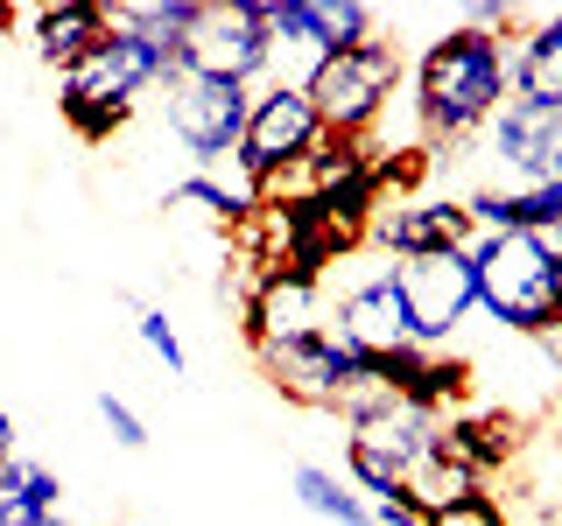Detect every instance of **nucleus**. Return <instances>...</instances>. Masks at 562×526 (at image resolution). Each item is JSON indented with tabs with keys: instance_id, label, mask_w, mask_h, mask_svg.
<instances>
[{
	"instance_id": "obj_4",
	"label": "nucleus",
	"mask_w": 562,
	"mask_h": 526,
	"mask_svg": "<svg viewBox=\"0 0 562 526\" xmlns=\"http://www.w3.org/2000/svg\"><path fill=\"white\" fill-rule=\"evenodd\" d=\"M401 78H408V64H401V49L386 43H359V49H338V57H324L310 70V105L316 119H324V134L338 140H373V127L386 119V105L401 99Z\"/></svg>"
},
{
	"instance_id": "obj_8",
	"label": "nucleus",
	"mask_w": 562,
	"mask_h": 526,
	"mask_svg": "<svg viewBox=\"0 0 562 526\" xmlns=\"http://www.w3.org/2000/svg\"><path fill=\"white\" fill-rule=\"evenodd\" d=\"M401 302H408L415 344L422 351H450V338L479 316V274L471 253H429V260H386Z\"/></svg>"
},
{
	"instance_id": "obj_5",
	"label": "nucleus",
	"mask_w": 562,
	"mask_h": 526,
	"mask_svg": "<svg viewBox=\"0 0 562 526\" xmlns=\"http://www.w3.org/2000/svg\"><path fill=\"white\" fill-rule=\"evenodd\" d=\"M246 113H254V84H225V78H183L162 84V119H169V140L190 155L198 169H218L239 155V134H246Z\"/></svg>"
},
{
	"instance_id": "obj_28",
	"label": "nucleus",
	"mask_w": 562,
	"mask_h": 526,
	"mask_svg": "<svg viewBox=\"0 0 562 526\" xmlns=\"http://www.w3.org/2000/svg\"><path fill=\"white\" fill-rule=\"evenodd\" d=\"M541 499H549V513H562V449H555V464H549V484H541Z\"/></svg>"
},
{
	"instance_id": "obj_26",
	"label": "nucleus",
	"mask_w": 562,
	"mask_h": 526,
	"mask_svg": "<svg viewBox=\"0 0 562 526\" xmlns=\"http://www.w3.org/2000/svg\"><path fill=\"white\" fill-rule=\"evenodd\" d=\"M373 526H429V513H422L408 491H394V499H373Z\"/></svg>"
},
{
	"instance_id": "obj_11",
	"label": "nucleus",
	"mask_w": 562,
	"mask_h": 526,
	"mask_svg": "<svg viewBox=\"0 0 562 526\" xmlns=\"http://www.w3.org/2000/svg\"><path fill=\"white\" fill-rule=\"evenodd\" d=\"M485 155L506 175L499 190H535V183H562V113L549 105L506 99L485 127Z\"/></svg>"
},
{
	"instance_id": "obj_6",
	"label": "nucleus",
	"mask_w": 562,
	"mask_h": 526,
	"mask_svg": "<svg viewBox=\"0 0 562 526\" xmlns=\"http://www.w3.org/2000/svg\"><path fill=\"white\" fill-rule=\"evenodd\" d=\"M260 373L281 400H295V408H316V414H338L351 393H366L373 386V358L366 351H351L338 330H324V338H303V344H274V351H254Z\"/></svg>"
},
{
	"instance_id": "obj_29",
	"label": "nucleus",
	"mask_w": 562,
	"mask_h": 526,
	"mask_svg": "<svg viewBox=\"0 0 562 526\" xmlns=\"http://www.w3.org/2000/svg\"><path fill=\"white\" fill-rule=\"evenodd\" d=\"M8 28H22V8H0V43H8Z\"/></svg>"
},
{
	"instance_id": "obj_20",
	"label": "nucleus",
	"mask_w": 562,
	"mask_h": 526,
	"mask_svg": "<svg viewBox=\"0 0 562 526\" xmlns=\"http://www.w3.org/2000/svg\"><path fill=\"white\" fill-rule=\"evenodd\" d=\"M64 513V478L35 456H14L0 470V526H49Z\"/></svg>"
},
{
	"instance_id": "obj_2",
	"label": "nucleus",
	"mask_w": 562,
	"mask_h": 526,
	"mask_svg": "<svg viewBox=\"0 0 562 526\" xmlns=\"http://www.w3.org/2000/svg\"><path fill=\"white\" fill-rule=\"evenodd\" d=\"M169 78H183V70L169 64V49L155 43V35L113 22V35H105L92 57L57 78V113H64V127L78 134V140H92V148H99V140H113L134 119V105L148 99V92H162Z\"/></svg>"
},
{
	"instance_id": "obj_31",
	"label": "nucleus",
	"mask_w": 562,
	"mask_h": 526,
	"mask_svg": "<svg viewBox=\"0 0 562 526\" xmlns=\"http://www.w3.org/2000/svg\"><path fill=\"white\" fill-rule=\"evenodd\" d=\"M49 526H78V519H70V513H57V519H49Z\"/></svg>"
},
{
	"instance_id": "obj_27",
	"label": "nucleus",
	"mask_w": 562,
	"mask_h": 526,
	"mask_svg": "<svg viewBox=\"0 0 562 526\" xmlns=\"http://www.w3.org/2000/svg\"><path fill=\"white\" fill-rule=\"evenodd\" d=\"M14 443H22V435H14V414H8V408H0V470H8V464H14Z\"/></svg>"
},
{
	"instance_id": "obj_19",
	"label": "nucleus",
	"mask_w": 562,
	"mask_h": 526,
	"mask_svg": "<svg viewBox=\"0 0 562 526\" xmlns=\"http://www.w3.org/2000/svg\"><path fill=\"white\" fill-rule=\"evenodd\" d=\"M169 210H190V218L218 225V232H239V225L260 210V190L239 175V162H233V175L198 169V175H183V183H169Z\"/></svg>"
},
{
	"instance_id": "obj_24",
	"label": "nucleus",
	"mask_w": 562,
	"mask_h": 526,
	"mask_svg": "<svg viewBox=\"0 0 562 526\" xmlns=\"http://www.w3.org/2000/svg\"><path fill=\"white\" fill-rule=\"evenodd\" d=\"M429 526H514V513H506L499 491H471V499L443 505V513H429Z\"/></svg>"
},
{
	"instance_id": "obj_25",
	"label": "nucleus",
	"mask_w": 562,
	"mask_h": 526,
	"mask_svg": "<svg viewBox=\"0 0 562 526\" xmlns=\"http://www.w3.org/2000/svg\"><path fill=\"white\" fill-rule=\"evenodd\" d=\"M99 421H105V435H113L120 449H148V421L134 414V400H120V393H99Z\"/></svg>"
},
{
	"instance_id": "obj_14",
	"label": "nucleus",
	"mask_w": 562,
	"mask_h": 526,
	"mask_svg": "<svg viewBox=\"0 0 562 526\" xmlns=\"http://www.w3.org/2000/svg\"><path fill=\"white\" fill-rule=\"evenodd\" d=\"M330 330H338L351 351H366V358H386V351L415 344L408 302H401V288H394V274H386V267L345 281L338 302H330Z\"/></svg>"
},
{
	"instance_id": "obj_30",
	"label": "nucleus",
	"mask_w": 562,
	"mask_h": 526,
	"mask_svg": "<svg viewBox=\"0 0 562 526\" xmlns=\"http://www.w3.org/2000/svg\"><path fill=\"white\" fill-rule=\"evenodd\" d=\"M555 330H562V253H555Z\"/></svg>"
},
{
	"instance_id": "obj_17",
	"label": "nucleus",
	"mask_w": 562,
	"mask_h": 526,
	"mask_svg": "<svg viewBox=\"0 0 562 526\" xmlns=\"http://www.w3.org/2000/svg\"><path fill=\"white\" fill-rule=\"evenodd\" d=\"M471 225L492 239V232H527V239H549L562 253V183H535V190H471L464 197Z\"/></svg>"
},
{
	"instance_id": "obj_21",
	"label": "nucleus",
	"mask_w": 562,
	"mask_h": 526,
	"mask_svg": "<svg viewBox=\"0 0 562 526\" xmlns=\"http://www.w3.org/2000/svg\"><path fill=\"white\" fill-rule=\"evenodd\" d=\"M295 505L316 519H330V526H373V505L351 491V478H338V470H324V464H303L295 470Z\"/></svg>"
},
{
	"instance_id": "obj_13",
	"label": "nucleus",
	"mask_w": 562,
	"mask_h": 526,
	"mask_svg": "<svg viewBox=\"0 0 562 526\" xmlns=\"http://www.w3.org/2000/svg\"><path fill=\"white\" fill-rule=\"evenodd\" d=\"M373 386H386L394 400H408L422 414H457L471 408V386H479V365L464 358V351H422V344H401L373 358Z\"/></svg>"
},
{
	"instance_id": "obj_16",
	"label": "nucleus",
	"mask_w": 562,
	"mask_h": 526,
	"mask_svg": "<svg viewBox=\"0 0 562 526\" xmlns=\"http://www.w3.org/2000/svg\"><path fill=\"white\" fill-rule=\"evenodd\" d=\"M457 464L471 470V478H499V470H514L520 464V414H506V408H457V414H443V435H436Z\"/></svg>"
},
{
	"instance_id": "obj_3",
	"label": "nucleus",
	"mask_w": 562,
	"mask_h": 526,
	"mask_svg": "<svg viewBox=\"0 0 562 526\" xmlns=\"http://www.w3.org/2000/svg\"><path fill=\"white\" fill-rule=\"evenodd\" d=\"M471 274H479V309L506 338H549L555 330V245L527 232H479L464 245Z\"/></svg>"
},
{
	"instance_id": "obj_23",
	"label": "nucleus",
	"mask_w": 562,
	"mask_h": 526,
	"mask_svg": "<svg viewBox=\"0 0 562 526\" xmlns=\"http://www.w3.org/2000/svg\"><path fill=\"white\" fill-rule=\"evenodd\" d=\"M134 338L148 344V351H155V358H162V365H169V379H183V373H190L183 330L169 323V309H148V302H140V309H134Z\"/></svg>"
},
{
	"instance_id": "obj_9",
	"label": "nucleus",
	"mask_w": 562,
	"mask_h": 526,
	"mask_svg": "<svg viewBox=\"0 0 562 526\" xmlns=\"http://www.w3.org/2000/svg\"><path fill=\"white\" fill-rule=\"evenodd\" d=\"M479 239L464 197H443V190H415V197H394L373 210L366 225V245L386 260H429V253H464Z\"/></svg>"
},
{
	"instance_id": "obj_7",
	"label": "nucleus",
	"mask_w": 562,
	"mask_h": 526,
	"mask_svg": "<svg viewBox=\"0 0 562 526\" xmlns=\"http://www.w3.org/2000/svg\"><path fill=\"white\" fill-rule=\"evenodd\" d=\"M316 140H324V119H316V105H310L303 84H260L233 162H239L246 183L260 190V183H274V175L303 169L316 155Z\"/></svg>"
},
{
	"instance_id": "obj_18",
	"label": "nucleus",
	"mask_w": 562,
	"mask_h": 526,
	"mask_svg": "<svg viewBox=\"0 0 562 526\" xmlns=\"http://www.w3.org/2000/svg\"><path fill=\"white\" fill-rule=\"evenodd\" d=\"M514 99L562 113V8L535 14L514 35Z\"/></svg>"
},
{
	"instance_id": "obj_10",
	"label": "nucleus",
	"mask_w": 562,
	"mask_h": 526,
	"mask_svg": "<svg viewBox=\"0 0 562 526\" xmlns=\"http://www.w3.org/2000/svg\"><path fill=\"white\" fill-rule=\"evenodd\" d=\"M239 330H246V344H254V351L324 338V330H330V288H324V281H310V274H246Z\"/></svg>"
},
{
	"instance_id": "obj_22",
	"label": "nucleus",
	"mask_w": 562,
	"mask_h": 526,
	"mask_svg": "<svg viewBox=\"0 0 562 526\" xmlns=\"http://www.w3.org/2000/svg\"><path fill=\"white\" fill-rule=\"evenodd\" d=\"M471 491H485L479 478H471L464 464H457V456L436 443L429 456H422V464L408 470V499L422 505V513H443V505H457V499H471Z\"/></svg>"
},
{
	"instance_id": "obj_15",
	"label": "nucleus",
	"mask_w": 562,
	"mask_h": 526,
	"mask_svg": "<svg viewBox=\"0 0 562 526\" xmlns=\"http://www.w3.org/2000/svg\"><path fill=\"white\" fill-rule=\"evenodd\" d=\"M22 35L35 64H49L64 78L113 35V8H99V0H35V8H22Z\"/></svg>"
},
{
	"instance_id": "obj_12",
	"label": "nucleus",
	"mask_w": 562,
	"mask_h": 526,
	"mask_svg": "<svg viewBox=\"0 0 562 526\" xmlns=\"http://www.w3.org/2000/svg\"><path fill=\"white\" fill-rule=\"evenodd\" d=\"M183 70L225 84H254L268 78V28H260L254 0H204V22L183 49Z\"/></svg>"
},
{
	"instance_id": "obj_32",
	"label": "nucleus",
	"mask_w": 562,
	"mask_h": 526,
	"mask_svg": "<svg viewBox=\"0 0 562 526\" xmlns=\"http://www.w3.org/2000/svg\"><path fill=\"white\" fill-rule=\"evenodd\" d=\"M113 526H127V519H113Z\"/></svg>"
},
{
	"instance_id": "obj_1",
	"label": "nucleus",
	"mask_w": 562,
	"mask_h": 526,
	"mask_svg": "<svg viewBox=\"0 0 562 526\" xmlns=\"http://www.w3.org/2000/svg\"><path fill=\"white\" fill-rule=\"evenodd\" d=\"M514 99V43L485 28H443L415 57V127L429 148H464Z\"/></svg>"
}]
</instances>
